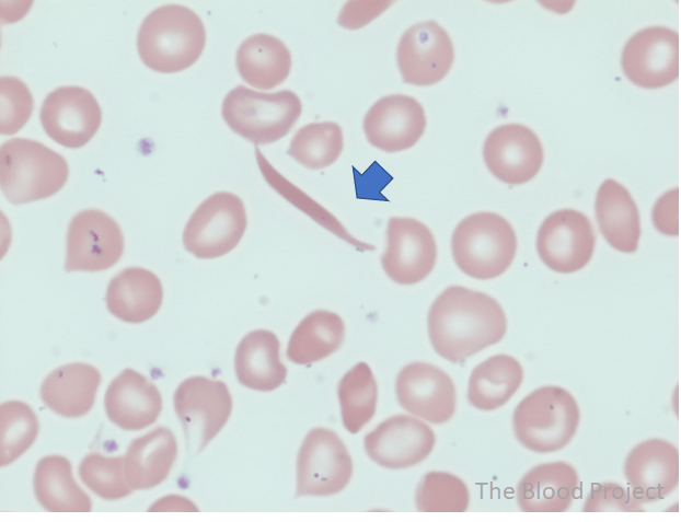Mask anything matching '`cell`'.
Returning <instances> with one entry per match:
<instances>
[{"mask_svg":"<svg viewBox=\"0 0 681 522\" xmlns=\"http://www.w3.org/2000/svg\"><path fill=\"white\" fill-rule=\"evenodd\" d=\"M584 512H643V503L630 489L616 483L593 484L582 507Z\"/></svg>","mask_w":681,"mask_h":522,"instance_id":"f35d334b","label":"cell"},{"mask_svg":"<svg viewBox=\"0 0 681 522\" xmlns=\"http://www.w3.org/2000/svg\"><path fill=\"white\" fill-rule=\"evenodd\" d=\"M579 487V476L566 462L544 463L531 468L517 486V502L524 512H564Z\"/></svg>","mask_w":681,"mask_h":522,"instance_id":"7402d4cb","label":"cell"},{"mask_svg":"<svg viewBox=\"0 0 681 522\" xmlns=\"http://www.w3.org/2000/svg\"><path fill=\"white\" fill-rule=\"evenodd\" d=\"M523 369L512 356L495 355L471 372L468 399L480 410H495L505 405L520 387Z\"/></svg>","mask_w":681,"mask_h":522,"instance_id":"f546056e","label":"cell"},{"mask_svg":"<svg viewBox=\"0 0 681 522\" xmlns=\"http://www.w3.org/2000/svg\"><path fill=\"white\" fill-rule=\"evenodd\" d=\"M34 492L49 512H90V497L76 483L70 461L61 455H47L36 464Z\"/></svg>","mask_w":681,"mask_h":522,"instance_id":"f1b7e54d","label":"cell"},{"mask_svg":"<svg viewBox=\"0 0 681 522\" xmlns=\"http://www.w3.org/2000/svg\"><path fill=\"white\" fill-rule=\"evenodd\" d=\"M163 300L160 279L141 267H127L107 286L105 302L108 311L126 323H143L159 311Z\"/></svg>","mask_w":681,"mask_h":522,"instance_id":"cb8c5ba5","label":"cell"},{"mask_svg":"<svg viewBox=\"0 0 681 522\" xmlns=\"http://www.w3.org/2000/svg\"><path fill=\"white\" fill-rule=\"evenodd\" d=\"M344 427L358 432L373 417L378 387L370 367L358 362L340 379L337 388Z\"/></svg>","mask_w":681,"mask_h":522,"instance_id":"1f68e13d","label":"cell"},{"mask_svg":"<svg viewBox=\"0 0 681 522\" xmlns=\"http://www.w3.org/2000/svg\"><path fill=\"white\" fill-rule=\"evenodd\" d=\"M277 336L267 329H255L239 343L234 356L238 381L245 387L270 392L286 380L287 368L280 360Z\"/></svg>","mask_w":681,"mask_h":522,"instance_id":"d4e9b609","label":"cell"},{"mask_svg":"<svg viewBox=\"0 0 681 522\" xmlns=\"http://www.w3.org/2000/svg\"><path fill=\"white\" fill-rule=\"evenodd\" d=\"M235 65L245 83L261 90H270L288 78L291 54L281 39L257 33L241 43L236 50Z\"/></svg>","mask_w":681,"mask_h":522,"instance_id":"83f0119b","label":"cell"},{"mask_svg":"<svg viewBox=\"0 0 681 522\" xmlns=\"http://www.w3.org/2000/svg\"><path fill=\"white\" fill-rule=\"evenodd\" d=\"M580 413L565 388L546 385L527 395L516 407L512 428L517 440L535 453H551L567 445L577 432Z\"/></svg>","mask_w":681,"mask_h":522,"instance_id":"277c9868","label":"cell"},{"mask_svg":"<svg viewBox=\"0 0 681 522\" xmlns=\"http://www.w3.org/2000/svg\"><path fill=\"white\" fill-rule=\"evenodd\" d=\"M173 402L187 449H195L196 453L220 432L232 411V397L227 384L201 375L182 381L174 392Z\"/></svg>","mask_w":681,"mask_h":522,"instance_id":"ba28073f","label":"cell"},{"mask_svg":"<svg viewBox=\"0 0 681 522\" xmlns=\"http://www.w3.org/2000/svg\"><path fill=\"white\" fill-rule=\"evenodd\" d=\"M66 159L33 139L12 138L0 149L1 190L15 205L48 198L66 184Z\"/></svg>","mask_w":681,"mask_h":522,"instance_id":"3957f363","label":"cell"},{"mask_svg":"<svg viewBox=\"0 0 681 522\" xmlns=\"http://www.w3.org/2000/svg\"><path fill=\"white\" fill-rule=\"evenodd\" d=\"M101 379L100 371L92 364L67 363L44 379L41 398L54 413L66 418H79L93 407Z\"/></svg>","mask_w":681,"mask_h":522,"instance_id":"603a6c76","label":"cell"},{"mask_svg":"<svg viewBox=\"0 0 681 522\" xmlns=\"http://www.w3.org/2000/svg\"><path fill=\"white\" fill-rule=\"evenodd\" d=\"M0 416V461L1 466H7L31 448L38 434L39 424L34 410L20 401L2 403Z\"/></svg>","mask_w":681,"mask_h":522,"instance_id":"e575fe53","label":"cell"},{"mask_svg":"<svg viewBox=\"0 0 681 522\" xmlns=\"http://www.w3.org/2000/svg\"><path fill=\"white\" fill-rule=\"evenodd\" d=\"M302 112L290 90L257 92L238 84L223 98L221 115L228 127L254 144H269L287 136Z\"/></svg>","mask_w":681,"mask_h":522,"instance_id":"8992f818","label":"cell"},{"mask_svg":"<svg viewBox=\"0 0 681 522\" xmlns=\"http://www.w3.org/2000/svg\"><path fill=\"white\" fill-rule=\"evenodd\" d=\"M595 208L600 231L607 242L620 252H636L640 219L630 192L621 183L607 178L597 192Z\"/></svg>","mask_w":681,"mask_h":522,"instance_id":"4316f807","label":"cell"},{"mask_svg":"<svg viewBox=\"0 0 681 522\" xmlns=\"http://www.w3.org/2000/svg\"><path fill=\"white\" fill-rule=\"evenodd\" d=\"M241 198L229 192L207 197L192 213L183 231V244L197 258H217L231 252L246 230Z\"/></svg>","mask_w":681,"mask_h":522,"instance_id":"52a82bcc","label":"cell"},{"mask_svg":"<svg viewBox=\"0 0 681 522\" xmlns=\"http://www.w3.org/2000/svg\"><path fill=\"white\" fill-rule=\"evenodd\" d=\"M415 499L420 512H464L470 494L458 476L447 472H429L419 482Z\"/></svg>","mask_w":681,"mask_h":522,"instance_id":"d590c367","label":"cell"},{"mask_svg":"<svg viewBox=\"0 0 681 522\" xmlns=\"http://www.w3.org/2000/svg\"><path fill=\"white\" fill-rule=\"evenodd\" d=\"M453 60L452 40L434 20L412 25L400 37L396 62L404 83L436 84L448 74Z\"/></svg>","mask_w":681,"mask_h":522,"instance_id":"4fadbf2b","label":"cell"},{"mask_svg":"<svg viewBox=\"0 0 681 522\" xmlns=\"http://www.w3.org/2000/svg\"><path fill=\"white\" fill-rule=\"evenodd\" d=\"M256 160L263 176L278 194L285 197L289 202L298 207L300 210L309 214L313 220L322 227L333 232L338 237L354 245L360 251H372L374 246L360 242L353 237L343 224L326 209L311 199L302 190L293 186L280 173H278L272 164L265 159L258 148H255Z\"/></svg>","mask_w":681,"mask_h":522,"instance_id":"836d02e7","label":"cell"},{"mask_svg":"<svg viewBox=\"0 0 681 522\" xmlns=\"http://www.w3.org/2000/svg\"><path fill=\"white\" fill-rule=\"evenodd\" d=\"M451 251L457 266L465 275L493 279L504 274L516 256V232L498 213H472L455 227Z\"/></svg>","mask_w":681,"mask_h":522,"instance_id":"5b68a950","label":"cell"},{"mask_svg":"<svg viewBox=\"0 0 681 522\" xmlns=\"http://www.w3.org/2000/svg\"><path fill=\"white\" fill-rule=\"evenodd\" d=\"M543 156L539 137L521 124L496 127L483 146V158L489 172L510 185L531 181L539 173Z\"/></svg>","mask_w":681,"mask_h":522,"instance_id":"2e32d148","label":"cell"},{"mask_svg":"<svg viewBox=\"0 0 681 522\" xmlns=\"http://www.w3.org/2000/svg\"><path fill=\"white\" fill-rule=\"evenodd\" d=\"M0 129L2 135L16 134L30 119L34 100L28 86L19 78L0 79Z\"/></svg>","mask_w":681,"mask_h":522,"instance_id":"74e56055","label":"cell"},{"mask_svg":"<svg viewBox=\"0 0 681 522\" xmlns=\"http://www.w3.org/2000/svg\"><path fill=\"white\" fill-rule=\"evenodd\" d=\"M436 436L425 422L407 415L382 421L365 437V451L377 464L401 469L424 461L432 451Z\"/></svg>","mask_w":681,"mask_h":522,"instance_id":"ac0fdd59","label":"cell"},{"mask_svg":"<svg viewBox=\"0 0 681 522\" xmlns=\"http://www.w3.org/2000/svg\"><path fill=\"white\" fill-rule=\"evenodd\" d=\"M621 66L626 78L644 89L663 88L679 77V34L666 26H649L625 44Z\"/></svg>","mask_w":681,"mask_h":522,"instance_id":"5bb4252c","label":"cell"},{"mask_svg":"<svg viewBox=\"0 0 681 522\" xmlns=\"http://www.w3.org/2000/svg\"><path fill=\"white\" fill-rule=\"evenodd\" d=\"M395 393L400 405L431 424H443L455 410V386L440 368L422 361L406 364L397 374Z\"/></svg>","mask_w":681,"mask_h":522,"instance_id":"e0dca14e","label":"cell"},{"mask_svg":"<svg viewBox=\"0 0 681 522\" xmlns=\"http://www.w3.org/2000/svg\"><path fill=\"white\" fill-rule=\"evenodd\" d=\"M425 128L426 115L422 104L404 94L379 98L363 117V131L369 143L390 153L415 146Z\"/></svg>","mask_w":681,"mask_h":522,"instance_id":"d6986e66","label":"cell"},{"mask_svg":"<svg viewBox=\"0 0 681 522\" xmlns=\"http://www.w3.org/2000/svg\"><path fill=\"white\" fill-rule=\"evenodd\" d=\"M351 474V457L339 437L326 428L310 430L298 453L296 496L337 494Z\"/></svg>","mask_w":681,"mask_h":522,"instance_id":"9c48e42d","label":"cell"},{"mask_svg":"<svg viewBox=\"0 0 681 522\" xmlns=\"http://www.w3.org/2000/svg\"><path fill=\"white\" fill-rule=\"evenodd\" d=\"M427 326L435 351L460 363L500 341L507 332V317L498 301L487 293L450 286L432 302Z\"/></svg>","mask_w":681,"mask_h":522,"instance_id":"6da1fadb","label":"cell"},{"mask_svg":"<svg viewBox=\"0 0 681 522\" xmlns=\"http://www.w3.org/2000/svg\"><path fill=\"white\" fill-rule=\"evenodd\" d=\"M39 119L46 135L69 149L85 146L102 121V109L86 89L65 85L49 92L42 103Z\"/></svg>","mask_w":681,"mask_h":522,"instance_id":"8fae6325","label":"cell"},{"mask_svg":"<svg viewBox=\"0 0 681 522\" xmlns=\"http://www.w3.org/2000/svg\"><path fill=\"white\" fill-rule=\"evenodd\" d=\"M79 476L89 489L106 500L125 498L134 490L125 476L124 456L86 454L80 462Z\"/></svg>","mask_w":681,"mask_h":522,"instance_id":"8d00e7d4","label":"cell"},{"mask_svg":"<svg viewBox=\"0 0 681 522\" xmlns=\"http://www.w3.org/2000/svg\"><path fill=\"white\" fill-rule=\"evenodd\" d=\"M391 1H350L346 2L338 16V24L355 30L365 26L385 10Z\"/></svg>","mask_w":681,"mask_h":522,"instance_id":"ab89813d","label":"cell"},{"mask_svg":"<svg viewBox=\"0 0 681 522\" xmlns=\"http://www.w3.org/2000/svg\"><path fill=\"white\" fill-rule=\"evenodd\" d=\"M436 260L437 244L426 224L414 218L389 219L381 265L390 279L404 286L415 285L431 272Z\"/></svg>","mask_w":681,"mask_h":522,"instance_id":"9a60e30c","label":"cell"},{"mask_svg":"<svg viewBox=\"0 0 681 522\" xmlns=\"http://www.w3.org/2000/svg\"><path fill=\"white\" fill-rule=\"evenodd\" d=\"M66 244L67 271H101L122 257L124 235L111 216L97 209H84L72 217Z\"/></svg>","mask_w":681,"mask_h":522,"instance_id":"30bf717a","label":"cell"},{"mask_svg":"<svg viewBox=\"0 0 681 522\" xmlns=\"http://www.w3.org/2000/svg\"><path fill=\"white\" fill-rule=\"evenodd\" d=\"M345 338L342 317L331 311L309 313L292 332L287 347L288 359L308 366L334 353Z\"/></svg>","mask_w":681,"mask_h":522,"instance_id":"4dcf8cb0","label":"cell"},{"mask_svg":"<svg viewBox=\"0 0 681 522\" xmlns=\"http://www.w3.org/2000/svg\"><path fill=\"white\" fill-rule=\"evenodd\" d=\"M206 30L198 14L185 5L165 4L141 22L137 49L151 70L174 73L189 68L200 57Z\"/></svg>","mask_w":681,"mask_h":522,"instance_id":"7a4b0ae2","label":"cell"},{"mask_svg":"<svg viewBox=\"0 0 681 522\" xmlns=\"http://www.w3.org/2000/svg\"><path fill=\"white\" fill-rule=\"evenodd\" d=\"M149 511H198V509L187 498L175 495L161 498Z\"/></svg>","mask_w":681,"mask_h":522,"instance_id":"60d3db41","label":"cell"},{"mask_svg":"<svg viewBox=\"0 0 681 522\" xmlns=\"http://www.w3.org/2000/svg\"><path fill=\"white\" fill-rule=\"evenodd\" d=\"M104 407L114 425L137 431L155 422L162 410V397L150 380L127 368L107 386Z\"/></svg>","mask_w":681,"mask_h":522,"instance_id":"44dd1931","label":"cell"},{"mask_svg":"<svg viewBox=\"0 0 681 522\" xmlns=\"http://www.w3.org/2000/svg\"><path fill=\"white\" fill-rule=\"evenodd\" d=\"M596 234L588 217L576 209H559L539 228L536 251L542 262L556 272L570 274L591 259Z\"/></svg>","mask_w":681,"mask_h":522,"instance_id":"7c38bea8","label":"cell"},{"mask_svg":"<svg viewBox=\"0 0 681 522\" xmlns=\"http://www.w3.org/2000/svg\"><path fill=\"white\" fill-rule=\"evenodd\" d=\"M343 147L340 126L326 120L299 128L290 141L287 153L301 165L320 170L332 165L339 158Z\"/></svg>","mask_w":681,"mask_h":522,"instance_id":"d6a6232c","label":"cell"},{"mask_svg":"<svg viewBox=\"0 0 681 522\" xmlns=\"http://www.w3.org/2000/svg\"><path fill=\"white\" fill-rule=\"evenodd\" d=\"M624 474L642 503L661 500L679 484V450L663 439L645 440L627 454Z\"/></svg>","mask_w":681,"mask_h":522,"instance_id":"ffe728a7","label":"cell"},{"mask_svg":"<svg viewBox=\"0 0 681 522\" xmlns=\"http://www.w3.org/2000/svg\"><path fill=\"white\" fill-rule=\"evenodd\" d=\"M177 455L173 432L158 427L134 439L124 455V472L132 489H150L169 475Z\"/></svg>","mask_w":681,"mask_h":522,"instance_id":"484cf974","label":"cell"}]
</instances>
